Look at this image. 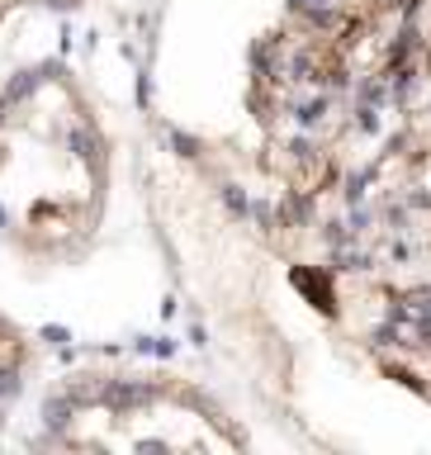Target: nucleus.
Segmentation results:
<instances>
[{
	"label": "nucleus",
	"instance_id": "obj_3",
	"mask_svg": "<svg viewBox=\"0 0 431 455\" xmlns=\"http://www.w3.org/2000/svg\"><path fill=\"white\" fill-rule=\"evenodd\" d=\"M19 375H24V337L0 318V417H5L10 399L19 394Z\"/></svg>",
	"mask_w": 431,
	"mask_h": 455
},
{
	"label": "nucleus",
	"instance_id": "obj_1",
	"mask_svg": "<svg viewBox=\"0 0 431 455\" xmlns=\"http://www.w3.org/2000/svg\"><path fill=\"white\" fill-rule=\"evenodd\" d=\"M109 152L81 90L28 72L0 90V233L33 256L90 238L105 209Z\"/></svg>",
	"mask_w": 431,
	"mask_h": 455
},
{
	"label": "nucleus",
	"instance_id": "obj_4",
	"mask_svg": "<svg viewBox=\"0 0 431 455\" xmlns=\"http://www.w3.org/2000/svg\"><path fill=\"white\" fill-rule=\"evenodd\" d=\"M5 5H10V0H0V10H5Z\"/></svg>",
	"mask_w": 431,
	"mask_h": 455
},
{
	"label": "nucleus",
	"instance_id": "obj_2",
	"mask_svg": "<svg viewBox=\"0 0 431 455\" xmlns=\"http://www.w3.org/2000/svg\"><path fill=\"white\" fill-rule=\"evenodd\" d=\"M48 436L76 451H233L242 436L171 379L85 375L48 399Z\"/></svg>",
	"mask_w": 431,
	"mask_h": 455
}]
</instances>
